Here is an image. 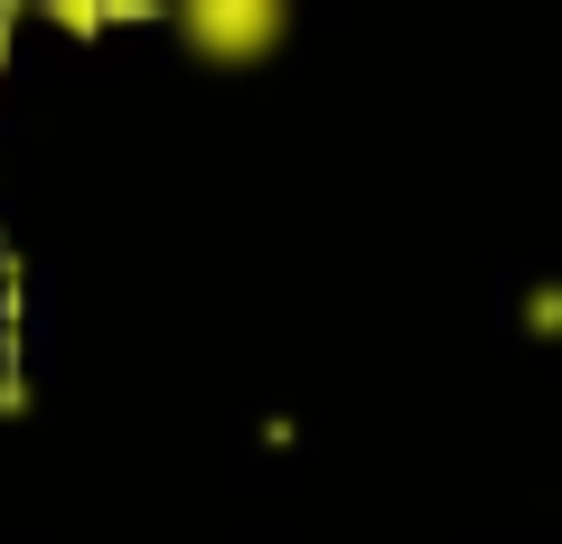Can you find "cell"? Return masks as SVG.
I'll return each mask as SVG.
<instances>
[{
	"instance_id": "6da1fadb",
	"label": "cell",
	"mask_w": 562,
	"mask_h": 544,
	"mask_svg": "<svg viewBox=\"0 0 562 544\" xmlns=\"http://www.w3.org/2000/svg\"><path fill=\"white\" fill-rule=\"evenodd\" d=\"M169 20H179L188 57L198 66H254L281 47V0H169Z\"/></svg>"
},
{
	"instance_id": "7a4b0ae2",
	"label": "cell",
	"mask_w": 562,
	"mask_h": 544,
	"mask_svg": "<svg viewBox=\"0 0 562 544\" xmlns=\"http://www.w3.org/2000/svg\"><path fill=\"white\" fill-rule=\"evenodd\" d=\"M525 329H535V338H562V282H543L535 301H525Z\"/></svg>"
}]
</instances>
